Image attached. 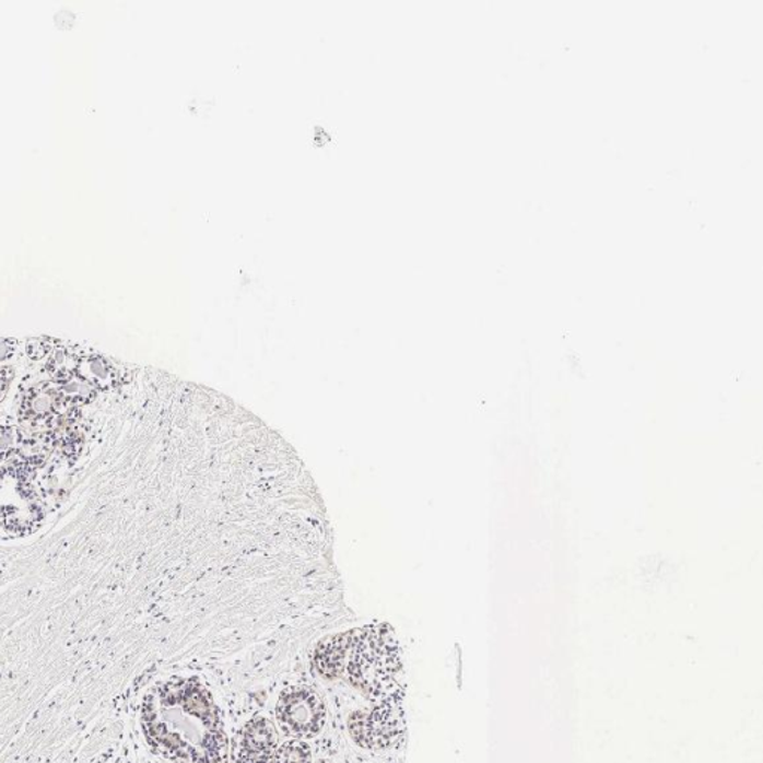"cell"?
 Returning <instances> with one entry per match:
<instances>
[{"label":"cell","instance_id":"cell-2","mask_svg":"<svg viewBox=\"0 0 763 763\" xmlns=\"http://www.w3.org/2000/svg\"><path fill=\"white\" fill-rule=\"evenodd\" d=\"M312 667L327 682H343L373 704L401 703L400 649L392 627L379 623L321 639Z\"/></svg>","mask_w":763,"mask_h":763},{"label":"cell","instance_id":"cell-8","mask_svg":"<svg viewBox=\"0 0 763 763\" xmlns=\"http://www.w3.org/2000/svg\"><path fill=\"white\" fill-rule=\"evenodd\" d=\"M0 391H7V382L3 380V377H0Z\"/></svg>","mask_w":763,"mask_h":763},{"label":"cell","instance_id":"cell-7","mask_svg":"<svg viewBox=\"0 0 763 763\" xmlns=\"http://www.w3.org/2000/svg\"><path fill=\"white\" fill-rule=\"evenodd\" d=\"M236 763H273V758L256 756V754L239 752Z\"/></svg>","mask_w":763,"mask_h":763},{"label":"cell","instance_id":"cell-6","mask_svg":"<svg viewBox=\"0 0 763 763\" xmlns=\"http://www.w3.org/2000/svg\"><path fill=\"white\" fill-rule=\"evenodd\" d=\"M314 754H312L310 746L302 740H286L278 746L277 752L273 754V763H312Z\"/></svg>","mask_w":763,"mask_h":763},{"label":"cell","instance_id":"cell-1","mask_svg":"<svg viewBox=\"0 0 763 763\" xmlns=\"http://www.w3.org/2000/svg\"><path fill=\"white\" fill-rule=\"evenodd\" d=\"M141 724L150 748L174 763H228L219 705L197 677H174L146 693Z\"/></svg>","mask_w":763,"mask_h":763},{"label":"cell","instance_id":"cell-5","mask_svg":"<svg viewBox=\"0 0 763 763\" xmlns=\"http://www.w3.org/2000/svg\"><path fill=\"white\" fill-rule=\"evenodd\" d=\"M279 746V733L273 721L266 716H254L246 721L240 738V752L256 756L273 758Z\"/></svg>","mask_w":763,"mask_h":763},{"label":"cell","instance_id":"cell-4","mask_svg":"<svg viewBox=\"0 0 763 763\" xmlns=\"http://www.w3.org/2000/svg\"><path fill=\"white\" fill-rule=\"evenodd\" d=\"M401 703L375 704L372 709H356L348 717V732L359 748L380 752L394 748L403 733Z\"/></svg>","mask_w":763,"mask_h":763},{"label":"cell","instance_id":"cell-3","mask_svg":"<svg viewBox=\"0 0 763 763\" xmlns=\"http://www.w3.org/2000/svg\"><path fill=\"white\" fill-rule=\"evenodd\" d=\"M274 715L281 732L293 740L317 738L327 724L326 704L309 686L286 688L279 695Z\"/></svg>","mask_w":763,"mask_h":763}]
</instances>
